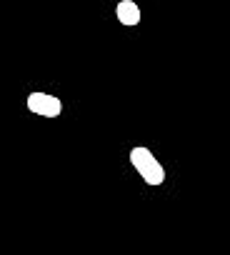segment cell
Returning a JSON list of instances; mask_svg holds the SVG:
<instances>
[{"label":"cell","mask_w":230,"mask_h":255,"mask_svg":"<svg viewBox=\"0 0 230 255\" xmlns=\"http://www.w3.org/2000/svg\"><path fill=\"white\" fill-rule=\"evenodd\" d=\"M115 18H118L120 25L133 28V25H138L140 18H143V15H140V5L135 3V0H120L118 8H115Z\"/></svg>","instance_id":"obj_3"},{"label":"cell","mask_w":230,"mask_h":255,"mask_svg":"<svg viewBox=\"0 0 230 255\" xmlns=\"http://www.w3.org/2000/svg\"><path fill=\"white\" fill-rule=\"evenodd\" d=\"M130 163L133 168L138 170V175L145 180V185H163L165 183V168L163 163L153 155L150 148L145 145H138L130 150Z\"/></svg>","instance_id":"obj_1"},{"label":"cell","mask_w":230,"mask_h":255,"mask_svg":"<svg viewBox=\"0 0 230 255\" xmlns=\"http://www.w3.org/2000/svg\"><path fill=\"white\" fill-rule=\"evenodd\" d=\"M25 108L40 118H58L63 113V103L53 93H30L25 98Z\"/></svg>","instance_id":"obj_2"}]
</instances>
